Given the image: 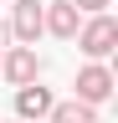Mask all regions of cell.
Wrapping results in <instances>:
<instances>
[{"label": "cell", "instance_id": "277c9868", "mask_svg": "<svg viewBox=\"0 0 118 123\" xmlns=\"http://www.w3.org/2000/svg\"><path fill=\"white\" fill-rule=\"evenodd\" d=\"M77 26H82V15L72 10L67 0H46V10H41V31H51V36L72 41V36H77Z\"/></svg>", "mask_w": 118, "mask_h": 123}, {"label": "cell", "instance_id": "3957f363", "mask_svg": "<svg viewBox=\"0 0 118 123\" xmlns=\"http://www.w3.org/2000/svg\"><path fill=\"white\" fill-rule=\"evenodd\" d=\"M0 72H5V82H10V87H31L36 77H41V62H36L31 46H10V51L0 56Z\"/></svg>", "mask_w": 118, "mask_h": 123}, {"label": "cell", "instance_id": "6da1fadb", "mask_svg": "<svg viewBox=\"0 0 118 123\" xmlns=\"http://www.w3.org/2000/svg\"><path fill=\"white\" fill-rule=\"evenodd\" d=\"M113 46H118V21H113V15H87V21L77 26V51L82 56L103 62Z\"/></svg>", "mask_w": 118, "mask_h": 123}, {"label": "cell", "instance_id": "5b68a950", "mask_svg": "<svg viewBox=\"0 0 118 123\" xmlns=\"http://www.w3.org/2000/svg\"><path fill=\"white\" fill-rule=\"evenodd\" d=\"M41 10H46V0H16V10H10V31H16V41L31 46L41 36Z\"/></svg>", "mask_w": 118, "mask_h": 123}, {"label": "cell", "instance_id": "9c48e42d", "mask_svg": "<svg viewBox=\"0 0 118 123\" xmlns=\"http://www.w3.org/2000/svg\"><path fill=\"white\" fill-rule=\"evenodd\" d=\"M10 123H21V118H10Z\"/></svg>", "mask_w": 118, "mask_h": 123}, {"label": "cell", "instance_id": "30bf717a", "mask_svg": "<svg viewBox=\"0 0 118 123\" xmlns=\"http://www.w3.org/2000/svg\"><path fill=\"white\" fill-rule=\"evenodd\" d=\"M0 56H5V51H0Z\"/></svg>", "mask_w": 118, "mask_h": 123}, {"label": "cell", "instance_id": "8992f818", "mask_svg": "<svg viewBox=\"0 0 118 123\" xmlns=\"http://www.w3.org/2000/svg\"><path fill=\"white\" fill-rule=\"evenodd\" d=\"M51 108H56V98H51L46 87H36V82H31V87H16V118H21V123L46 118Z\"/></svg>", "mask_w": 118, "mask_h": 123}, {"label": "cell", "instance_id": "7a4b0ae2", "mask_svg": "<svg viewBox=\"0 0 118 123\" xmlns=\"http://www.w3.org/2000/svg\"><path fill=\"white\" fill-rule=\"evenodd\" d=\"M108 98H113V72L103 67V62H87V67L77 72V103L98 108V103H108Z\"/></svg>", "mask_w": 118, "mask_h": 123}, {"label": "cell", "instance_id": "52a82bcc", "mask_svg": "<svg viewBox=\"0 0 118 123\" xmlns=\"http://www.w3.org/2000/svg\"><path fill=\"white\" fill-rule=\"evenodd\" d=\"M46 118H51V123H98V108H87V103L72 98V103H56Z\"/></svg>", "mask_w": 118, "mask_h": 123}, {"label": "cell", "instance_id": "ba28073f", "mask_svg": "<svg viewBox=\"0 0 118 123\" xmlns=\"http://www.w3.org/2000/svg\"><path fill=\"white\" fill-rule=\"evenodd\" d=\"M67 5L77 10V15H82V10H87V15H108V5H113V0H67Z\"/></svg>", "mask_w": 118, "mask_h": 123}]
</instances>
